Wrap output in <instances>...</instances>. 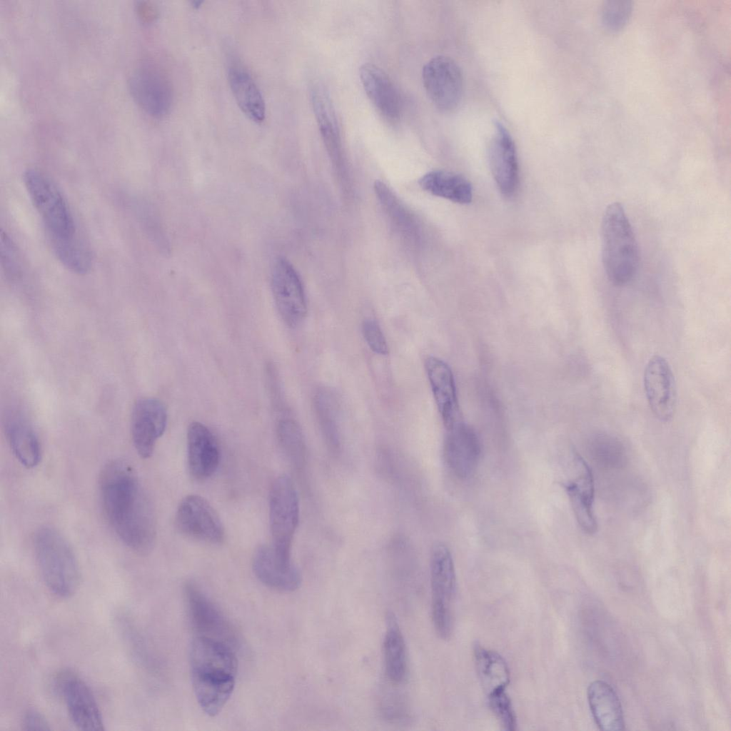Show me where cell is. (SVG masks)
<instances>
[{"instance_id":"6da1fadb","label":"cell","mask_w":731,"mask_h":731,"mask_svg":"<svg viewBox=\"0 0 731 731\" xmlns=\"http://www.w3.org/2000/svg\"><path fill=\"white\" fill-rule=\"evenodd\" d=\"M104 516L119 538L138 554L150 552L156 536L153 505L134 468L126 461L107 463L99 479Z\"/></svg>"},{"instance_id":"7a4b0ae2","label":"cell","mask_w":731,"mask_h":731,"mask_svg":"<svg viewBox=\"0 0 731 731\" xmlns=\"http://www.w3.org/2000/svg\"><path fill=\"white\" fill-rule=\"evenodd\" d=\"M602 261L608 278L622 286L634 277L639 251L632 226L618 202L605 209L601 223Z\"/></svg>"},{"instance_id":"3957f363","label":"cell","mask_w":731,"mask_h":731,"mask_svg":"<svg viewBox=\"0 0 731 731\" xmlns=\"http://www.w3.org/2000/svg\"><path fill=\"white\" fill-rule=\"evenodd\" d=\"M34 550L48 589L61 598L74 595L80 583V570L74 550L64 535L54 528L42 527L34 535Z\"/></svg>"},{"instance_id":"277c9868","label":"cell","mask_w":731,"mask_h":731,"mask_svg":"<svg viewBox=\"0 0 731 731\" xmlns=\"http://www.w3.org/2000/svg\"><path fill=\"white\" fill-rule=\"evenodd\" d=\"M190 665L193 687L234 688L238 660L228 644L197 635L191 646Z\"/></svg>"},{"instance_id":"5b68a950","label":"cell","mask_w":731,"mask_h":731,"mask_svg":"<svg viewBox=\"0 0 731 731\" xmlns=\"http://www.w3.org/2000/svg\"><path fill=\"white\" fill-rule=\"evenodd\" d=\"M270 528L273 550L276 560L285 567L291 561V545L299 522V501L296 489L286 475L277 477L269 493Z\"/></svg>"},{"instance_id":"8992f818","label":"cell","mask_w":731,"mask_h":731,"mask_svg":"<svg viewBox=\"0 0 731 731\" xmlns=\"http://www.w3.org/2000/svg\"><path fill=\"white\" fill-rule=\"evenodd\" d=\"M23 178L29 198L44 221L50 240L67 239L77 236L71 212L56 184L36 169L26 170Z\"/></svg>"},{"instance_id":"52a82bcc","label":"cell","mask_w":731,"mask_h":731,"mask_svg":"<svg viewBox=\"0 0 731 731\" xmlns=\"http://www.w3.org/2000/svg\"><path fill=\"white\" fill-rule=\"evenodd\" d=\"M430 586L434 628L440 638L446 640L453 631L456 578L450 549L441 542L435 543L431 549Z\"/></svg>"},{"instance_id":"ba28073f","label":"cell","mask_w":731,"mask_h":731,"mask_svg":"<svg viewBox=\"0 0 731 731\" xmlns=\"http://www.w3.org/2000/svg\"><path fill=\"white\" fill-rule=\"evenodd\" d=\"M128 86L133 98L147 114L162 118L169 113L173 99L172 85L155 63H138L130 74Z\"/></svg>"},{"instance_id":"9c48e42d","label":"cell","mask_w":731,"mask_h":731,"mask_svg":"<svg viewBox=\"0 0 731 731\" xmlns=\"http://www.w3.org/2000/svg\"><path fill=\"white\" fill-rule=\"evenodd\" d=\"M422 79L425 92L434 106L443 112L455 109L462 99L461 71L452 59L437 56L423 66Z\"/></svg>"},{"instance_id":"30bf717a","label":"cell","mask_w":731,"mask_h":731,"mask_svg":"<svg viewBox=\"0 0 731 731\" xmlns=\"http://www.w3.org/2000/svg\"><path fill=\"white\" fill-rule=\"evenodd\" d=\"M175 523L182 534L192 539L209 544H220L224 539L218 513L201 496L185 497L178 506Z\"/></svg>"},{"instance_id":"8fae6325","label":"cell","mask_w":731,"mask_h":731,"mask_svg":"<svg viewBox=\"0 0 731 731\" xmlns=\"http://www.w3.org/2000/svg\"><path fill=\"white\" fill-rule=\"evenodd\" d=\"M271 288L277 309L291 327L299 325L307 313V303L301 280L291 263L280 258L274 263Z\"/></svg>"},{"instance_id":"7c38bea8","label":"cell","mask_w":731,"mask_h":731,"mask_svg":"<svg viewBox=\"0 0 731 731\" xmlns=\"http://www.w3.org/2000/svg\"><path fill=\"white\" fill-rule=\"evenodd\" d=\"M57 686L63 696L68 713L79 730H104L101 712L96 700L87 684L76 675L66 672L60 675Z\"/></svg>"},{"instance_id":"4fadbf2b","label":"cell","mask_w":731,"mask_h":731,"mask_svg":"<svg viewBox=\"0 0 731 731\" xmlns=\"http://www.w3.org/2000/svg\"><path fill=\"white\" fill-rule=\"evenodd\" d=\"M643 382L653 415L660 421H670L675 411L677 392L672 368L664 357L655 355L648 361Z\"/></svg>"},{"instance_id":"5bb4252c","label":"cell","mask_w":731,"mask_h":731,"mask_svg":"<svg viewBox=\"0 0 731 731\" xmlns=\"http://www.w3.org/2000/svg\"><path fill=\"white\" fill-rule=\"evenodd\" d=\"M184 593L191 625L198 635L224 642L231 646L236 633L222 612L193 582H187Z\"/></svg>"},{"instance_id":"9a60e30c","label":"cell","mask_w":731,"mask_h":731,"mask_svg":"<svg viewBox=\"0 0 731 731\" xmlns=\"http://www.w3.org/2000/svg\"><path fill=\"white\" fill-rule=\"evenodd\" d=\"M167 424V413L163 404L153 398H141L134 404L131 421V433L138 455L149 458L158 439L163 434Z\"/></svg>"},{"instance_id":"2e32d148","label":"cell","mask_w":731,"mask_h":731,"mask_svg":"<svg viewBox=\"0 0 731 731\" xmlns=\"http://www.w3.org/2000/svg\"><path fill=\"white\" fill-rule=\"evenodd\" d=\"M488 158L500 191L505 197L513 196L519 181L516 148L509 132L499 122L495 124V131L489 143Z\"/></svg>"},{"instance_id":"e0dca14e","label":"cell","mask_w":731,"mask_h":731,"mask_svg":"<svg viewBox=\"0 0 731 731\" xmlns=\"http://www.w3.org/2000/svg\"><path fill=\"white\" fill-rule=\"evenodd\" d=\"M447 430L443 449L446 464L456 477L467 478L475 472L480 460V439L475 431L462 421Z\"/></svg>"},{"instance_id":"ac0fdd59","label":"cell","mask_w":731,"mask_h":731,"mask_svg":"<svg viewBox=\"0 0 731 731\" xmlns=\"http://www.w3.org/2000/svg\"><path fill=\"white\" fill-rule=\"evenodd\" d=\"M425 368L442 420L449 430L461 421L452 370L444 361L434 356L425 359Z\"/></svg>"},{"instance_id":"d6986e66","label":"cell","mask_w":731,"mask_h":731,"mask_svg":"<svg viewBox=\"0 0 731 731\" xmlns=\"http://www.w3.org/2000/svg\"><path fill=\"white\" fill-rule=\"evenodd\" d=\"M188 463L191 473L198 480H205L216 472L220 461L217 441L203 424L193 422L187 432Z\"/></svg>"},{"instance_id":"ffe728a7","label":"cell","mask_w":731,"mask_h":731,"mask_svg":"<svg viewBox=\"0 0 731 731\" xmlns=\"http://www.w3.org/2000/svg\"><path fill=\"white\" fill-rule=\"evenodd\" d=\"M359 74L363 89L379 114L390 121L398 119L401 109L400 97L389 76L371 64H363Z\"/></svg>"},{"instance_id":"44dd1931","label":"cell","mask_w":731,"mask_h":731,"mask_svg":"<svg viewBox=\"0 0 731 731\" xmlns=\"http://www.w3.org/2000/svg\"><path fill=\"white\" fill-rule=\"evenodd\" d=\"M4 428L9 447L20 464L29 469L37 466L41 459V445L25 416L11 410L4 417Z\"/></svg>"},{"instance_id":"7402d4cb","label":"cell","mask_w":731,"mask_h":731,"mask_svg":"<svg viewBox=\"0 0 731 731\" xmlns=\"http://www.w3.org/2000/svg\"><path fill=\"white\" fill-rule=\"evenodd\" d=\"M253 570L256 578L267 587L281 592H293L301 583V575L294 565H282L276 560L273 548L259 546L253 558Z\"/></svg>"},{"instance_id":"603a6c76","label":"cell","mask_w":731,"mask_h":731,"mask_svg":"<svg viewBox=\"0 0 731 731\" xmlns=\"http://www.w3.org/2000/svg\"><path fill=\"white\" fill-rule=\"evenodd\" d=\"M311 99L325 147L333 162L341 166L343 161L342 141L333 104L325 89L319 85L313 87Z\"/></svg>"},{"instance_id":"cb8c5ba5","label":"cell","mask_w":731,"mask_h":731,"mask_svg":"<svg viewBox=\"0 0 731 731\" xmlns=\"http://www.w3.org/2000/svg\"><path fill=\"white\" fill-rule=\"evenodd\" d=\"M588 699L593 718L602 730L617 731L625 728L620 700L606 682L596 680L588 688Z\"/></svg>"},{"instance_id":"d4e9b609","label":"cell","mask_w":731,"mask_h":731,"mask_svg":"<svg viewBox=\"0 0 731 731\" xmlns=\"http://www.w3.org/2000/svg\"><path fill=\"white\" fill-rule=\"evenodd\" d=\"M580 463L582 467L580 475L574 481L565 483L564 486L578 524L585 533L593 534L598 529L593 509V477L590 467L582 458Z\"/></svg>"},{"instance_id":"484cf974","label":"cell","mask_w":731,"mask_h":731,"mask_svg":"<svg viewBox=\"0 0 731 731\" xmlns=\"http://www.w3.org/2000/svg\"><path fill=\"white\" fill-rule=\"evenodd\" d=\"M385 672L393 685L403 684L408 675V655L405 641L393 613L386 617V630L383 640Z\"/></svg>"},{"instance_id":"4316f807","label":"cell","mask_w":731,"mask_h":731,"mask_svg":"<svg viewBox=\"0 0 731 731\" xmlns=\"http://www.w3.org/2000/svg\"><path fill=\"white\" fill-rule=\"evenodd\" d=\"M228 81L233 95L241 111L253 121L265 119L266 106L261 93L250 74L240 64L228 69Z\"/></svg>"},{"instance_id":"83f0119b","label":"cell","mask_w":731,"mask_h":731,"mask_svg":"<svg viewBox=\"0 0 731 731\" xmlns=\"http://www.w3.org/2000/svg\"><path fill=\"white\" fill-rule=\"evenodd\" d=\"M474 658L478 678L487 696L505 690L510 673L504 658L478 644L474 647Z\"/></svg>"},{"instance_id":"f1b7e54d","label":"cell","mask_w":731,"mask_h":731,"mask_svg":"<svg viewBox=\"0 0 731 731\" xmlns=\"http://www.w3.org/2000/svg\"><path fill=\"white\" fill-rule=\"evenodd\" d=\"M419 184L430 194L455 203L465 204L472 201L470 183L463 176L454 173L432 171L420 178Z\"/></svg>"},{"instance_id":"f546056e","label":"cell","mask_w":731,"mask_h":731,"mask_svg":"<svg viewBox=\"0 0 731 731\" xmlns=\"http://www.w3.org/2000/svg\"><path fill=\"white\" fill-rule=\"evenodd\" d=\"M54 253L61 263L71 271L85 274L91 268V256L78 236L67 239L51 240Z\"/></svg>"},{"instance_id":"4dcf8cb0","label":"cell","mask_w":731,"mask_h":731,"mask_svg":"<svg viewBox=\"0 0 731 731\" xmlns=\"http://www.w3.org/2000/svg\"><path fill=\"white\" fill-rule=\"evenodd\" d=\"M277 435L283 453L297 468L304 465L306 447L299 425L291 419L281 420L277 427Z\"/></svg>"},{"instance_id":"1f68e13d","label":"cell","mask_w":731,"mask_h":731,"mask_svg":"<svg viewBox=\"0 0 731 731\" xmlns=\"http://www.w3.org/2000/svg\"><path fill=\"white\" fill-rule=\"evenodd\" d=\"M592 454L604 467L617 468L625 460L622 444L615 438L605 434H598L591 442Z\"/></svg>"},{"instance_id":"d6a6232c","label":"cell","mask_w":731,"mask_h":731,"mask_svg":"<svg viewBox=\"0 0 731 731\" xmlns=\"http://www.w3.org/2000/svg\"><path fill=\"white\" fill-rule=\"evenodd\" d=\"M632 5L628 1H605L600 9V20L603 26L610 31L622 29L629 21Z\"/></svg>"},{"instance_id":"836d02e7","label":"cell","mask_w":731,"mask_h":731,"mask_svg":"<svg viewBox=\"0 0 731 731\" xmlns=\"http://www.w3.org/2000/svg\"><path fill=\"white\" fill-rule=\"evenodd\" d=\"M331 396L321 392L316 398V407L322 429L331 447L337 448L338 434L333 402Z\"/></svg>"},{"instance_id":"e575fe53","label":"cell","mask_w":731,"mask_h":731,"mask_svg":"<svg viewBox=\"0 0 731 731\" xmlns=\"http://www.w3.org/2000/svg\"><path fill=\"white\" fill-rule=\"evenodd\" d=\"M488 697L490 707L503 728L508 731L515 730L516 717L505 690L493 693Z\"/></svg>"},{"instance_id":"d590c367","label":"cell","mask_w":731,"mask_h":731,"mask_svg":"<svg viewBox=\"0 0 731 731\" xmlns=\"http://www.w3.org/2000/svg\"><path fill=\"white\" fill-rule=\"evenodd\" d=\"M15 246L6 233L1 232V264L7 277L17 279L21 273L20 263Z\"/></svg>"},{"instance_id":"8d00e7d4","label":"cell","mask_w":731,"mask_h":731,"mask_svg":"<svg viewBox=\"0 0 731 731\" xmlns=\"http://www.w3.org/2000/svg\"><path fill=\"white\" fill-rule=\"evenodd\" d=\"M362 331L365 341L373 352L381 356L388 353V347L385 336L380 326L374 319H366L363 323Z\"/></svg>"},{"instance_id":"74e56055","label":"cell","mask_w":731,"mask_h":731,"mask_svg":"<svg viewBox=\"0 0 731 731\" xmlns=\"http://www.w3.org/2000/svg\"><path fill=\"white\" fill-rule=\"evenodd\" d=\"M23 726L29 730H49L51 728L44 717L36 710H28L24 716Z\"/></svg>"}]
</instances>
